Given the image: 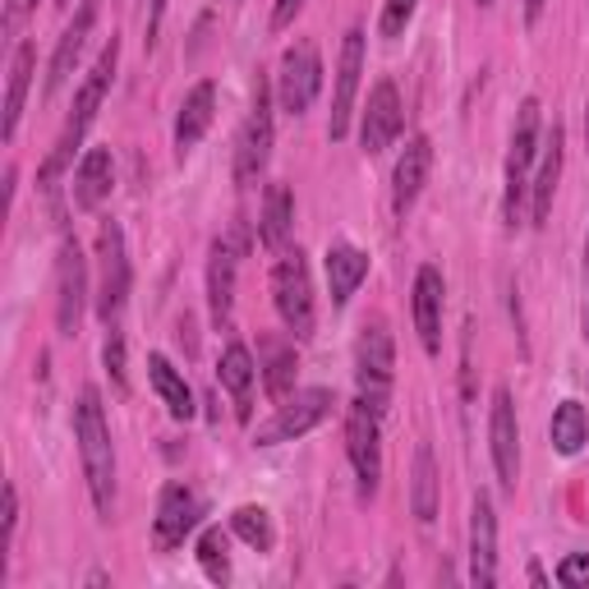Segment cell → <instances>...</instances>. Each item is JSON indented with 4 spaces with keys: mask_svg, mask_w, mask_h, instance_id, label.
<instances>
[{
    "mask_svg": "<svg viewBox=\"0 0 589 589\" xmlns=\"http://www.w3.org/2000/svg\"><path fill=\"white\" fill-rule=\"evenodd\" d=\"M272 304L281 322H286V332L295 341H309L314 337V281H309V263H304V254H286L281 263L272 268Z\"/></svg>",
    "mask_w": 589,
    "mask_h": 589,
    "instance_id": "obj_3",
    "label": "cell"
},
{
    "mask_svg": "<svg viewBox=\"0 0 589 589\" xmlns=\"http://www.w3.org/2000/svg\"><path fill=\"white\" fill-rule=\"evenodd\" d=\"M295 226V199L286 185H272L268 199H263V222H258V239H263L268 249H281L286 245V235Z\"/></svg>",
    "mask_w": 589,
    "mask_h": 589,
    "instance_id": "obj_28",
    "label": "cell"
},
{
    "mask_svg": "<svg viewBox=\"0 0 589 589\" xmlns=\"http://www.w3.org/2000/svg\"><path fill=\"white\" fill-rule=\"evenodd\" d=\"M368 276V254L355 245H332L327 249V286H332V304H351V295L360 291V281Z\"/></svg>",
    "mask_w": 589,
    "mask_h": 589,
    "instance_id": "obj_22",
    "label": "cell"
},
{
    "mask_svg": "<svg viewBox=\"0 0 589 589\" xmlns=\"http://www.w3.org/2000/svg\"><path fill=\"white\" fill-rule=\"evenodd\" d=\"M585 134H589V111H585Z\"/></svg>",
    "mask_w": 589,
    "mask_h": 589,
    "instance_id": "obj_44",
    "label": "cell"
},
{
    "mask_svg": "<svg viewBox=\"0 0 589 589\" xmlns=\"http://www.w3.org/2000/svg\"><path fill=\"white\" fill-rule=\"evenodd\" d=\"M148 378L157 387L162 405L170 410V420H193V391L185 382V374L166 355H148Z\"/></svg>",
    "mask_w": 589,
    "mask_h": 589,
    "instance_id": "obj_24",
    "label": "cell"
},
{
    "mask_svg": "<svg viewBox=\"0 0 589 589\" xmlns=\"http://www.w3.org/2000/svg\"><path fill=\"white\" fill-rule=\"evenodd\" d=\"M231 530L249 543V549H258V553H272V543H276V534H272V516L263 511V507H239L235 516H231Z\"/></svg>",
    "mask_w": 589,
    "mask_h": 589,
    "instance_id": "obj_31",
    "label": "cell"
},
{
    "mask_svg": "<svg viewBox=\"0 0 589 589\" xmlns=\"http://www.w3.org/2000/svg\"><path fill=\"white\" fill-rule=\"evenodd\" d=\"M268 397L272 401H286V391L295 387V351L291 345H281V341H268Z\"/></svg>",
    "mask_w": 589,
    "mask_h": 589,
    "instance_id": "obj_32",
    "label": "cell"
},
{
    "mask_svg": "<svg viewBox=\"0 0 589 589\" xmlns=\"http://www.w3.org/2000/svg\"><path fill=\"white\" fill-rule=\"evenodd\" d=\"M116 185V162H111V152L106 148H89L83 152V162L74 170V203L79 208H97L106 193H111Z\"/></svg>",
    "mask_w": 589,
    "mask_h": 589,
    "instance_id": "obj_21",
    "label": "cell"
},
{
    "mask_svg": "<svg viewBox=\"0 0 589 589\" xmlns=\"http://www.w3.org/2000/svg\"><path fill=\"white\" fill-rule=\"evenodd\" d=\"M360 74H364V28H351L341 42V64H337V97H332V125H327V139H345L351 129V111H355V93H360Z\"/></svg>",
    "mask_w": 589,
    "mask_h": 589,
    "instance_id": "obj_13",
    "label": "cell"
},
{
    "mask_svg": "<svg viewBox=\"0 0 589 589\" xmlns=\"http://www.w3.org/2000/svg\"><path fill=\"white\" fill-rule=\"evenodd\" d=\"M97 5H102V0H83L79 19L60 33L56 56H51V70H47V93H60V89H64V79H70L74 60H79V51H83V42H89V33H93V24H97Z\"/></svg>",
    "mask_w": 589,
    "mask_h": 589,
    "instance_id": "obj_20",
    "label": "cell"
},
{
    "mask_svg": "<svg viewBox=\"0 0 589 589\" xmlns=\"http://www.w3.org/2000/svg\"><path fill=\"white\" fill-rule=\"evenodd\" d=\"M212 116H216V83L203 79V83H193L189 89V97L180 106V120H176V152L180 157L203 143V134L212 129Z\"/></svg>",
    "mask_w": 589,
    "mask_h": 589,
    "instance_id": "obj_19",
    "label": "cell"
},
{
    "mask_svg": "<svg viewBox=\"0 0 589 589\" xmlns=\"http://www.w3.org/2000/svg\"><path fill=\"white\" fill-rule=\"evenodd\" d=\"M162 14H166V0H152V14H148V47H157V33H162Z\"/></svg>",
    "mask_w": 589,
    "mask_h": 589,
    "instance_id": "obj_39",
    "label": "cell"
},
{
    "mask_svg": "<svg viewBox=\"0 0 589 589\" xmlns=\"http://www.w3.org/2000/svg\"><path fill=\"white\" fill-rule=\"evenodd\" d=\"M410 507H414V520H420V526H433V516H438V461H433L428 443H420V451H414Z\"/></svg>",
    "mask_w": 589,
    "mask_h": 589,
    "instance_id": "obj_27",
    "label": "cell"
},
{
    "mask_svg": "<svg viewBox=\"0 0 589 589\" xmlns=\"http://www.w3.org/2000/svg\"><path fill=\"white\" fill-rule=\"evenodd\" d=\"M14 526H19V493L14 484H5V543L14 539Z\"/></svg>",
    "mask_w": 589,
    "mask_h": 589,
    "instance_id": "obj_38",
    "label": "cell"
},
{
    "mask_svg": "<svg viewBox=\"0 0 589 589\" xmlns=\"http://www.w3.org/2000/svg\"><path fill=\"white\" fill-rule=\"evenodd\" d=\"M74 438H79L83 479H89L93 507H97L102 520H111V502H116V447H111V428H106V410H102L97 387H83L79 391Z\"/></svg>",
    "mask_w": 589,
    "mask_h": 589,
    "instance_id": "obj_1",
    "label": "cell"
},
{
    "mask_svg": "<svg viewBox=\"0 0 589 589\" xmlns=\"http://www.w3.org/2000/svg\"><path fill=\"white\" fill-rule=\"evenodd\" d=\"M304 10V0H276V10H272V28H291V19Z\"/></svg>",
    "mask_w": 589,
    "mask_h": 589,
    "instance_id": "obj_37",
    "label": "cell"
},
{
    "mask_svg": "<svg viewBox=\"0 0 589 589\" xmlns=\"http://www.w3.org/2000/svg\"><path fill=\"white\" fill-rule=\"evenodd\" d=\"M488 447H493V470L502 479V488H516V479H520V428H516V405H511V391L507 387L493 391Z\"/></svg>",
    "mask_w": 589,
    "mask_h": 589,
    "instance_id": "obj_11",
    "label": "cell"
},
{
    "mask_svg": "<svg viewBox=\"0 0 589 589\" xmlns=\"http://www.w3.org/2000/svg\"><path fill=\"white\" fill-rule=\"evenodd\" d=\"M378 420H382V414L368 405L364 397L351 405V414H345V451H351V466H355V479H360L364 497H374L378 479H382V433H378Z\"/></svg>",
    "mask_w": 589,
    "mask_h": 589,
    "instance_id": "obj_4",
    "label": "cell"
},
{
    "mask_svg": "<svg viewBox=\"0 0 589 589\" xmlns=\"http://www.w3.org/2000/svg\"><path fill=\"white\" fill-rule=\"evenodd\" d=\"M322 89V60H318V47L314 42H295L281 56V74H276V102L286 116H304L314 106Z\"/></svg>",
    "mask_w": 589,
    "mask_h": 589,
    "instance_id": "obj_6",
    "label": "cell"
},
{
    "mask_svg": "<svg viewBox=\"0 0 589 589\" xmlns=\"http://www.w3.org/2000/svg\"><path fill=\"white\" fill-rule=\"evenodd\" d=\"M557 180H562V125H553L549 143H543L539 176H534V185H530V193H534V226L549 222V212H553V193H557Z\"/></svg>",
    "mask_w": 589,
    "mask_h": 589,
    "instance_id": "obj_26",
    "label": "cell"
},
{
    "mask_svg": "<svg viewBox=\"0 0 589 589\" xmlns=\"http://www.w3.org/2000/svg\"><path fill=\"white\" fill-rule=\"evenodd\" d=\"M470 580L479 589H488L497 580V511L488 493H479L470 511Z\"/></svg>",
    "mask_w": 589,
    "mask_h": 589,
    "instance_id": "obj_15",
    "label": "cell"
},
{
    "mask_svg": "<svg viewBox=\"0 0 589 589\" xmlns=\"http://www.w3.org/2000/svg\"><path fill=\"white\" fill-rule=\"evenodd\" d=\"M37 0H5V28H14L24 14H33Z\"/></svg>",
    "mask_w": 589,
    "mask_h": 589,
    "instance_id": "obj_40",
    "label": "cell"
},
{
    "mask_svg": "<svg viewBox=\"0 0 589 589\" xmlns=\"http://www.w3.org/2000/svg\"><path fill=\"white\" fill-rule=\"evenodd\" d=\"M56 5H70V0H56Z\"/></svg>",
    "mask_w": 589,
    "mask_h": 589,
    "instance_id": "obj_46",
    "label": "cell"
},
{
    "mask_svg": "<svg viewBox=\"0 0 589 589\" xmlns=\"http://www.w3.org/2000/svg\"><path fill=\"white\" fill-rule=\"evenodd\" d=\"M332 391L327 387H309V391H295V397L276 410V420L263 424L254 433L258 447H276V443H291V438H304V433H314L327 414H332Z\"/></svg>",
    "mask_w": 589,
    "mask_h": 589,
    "instance_id": "obj_9",
    "label": "cell"
},
{
    "mask_svg": "<svg viewBox=\"0 0 589 589\" xmlns=\"http://www.w3.org/2000/svg\"><path fill=\"white\" fill-rule=\"evenodd\" d=\"M56 327L60 337H74L79 332V318H83V295H89V268H83V249L74 235L60 239V258H56Z\"/></svg>",
    "mask_w": 589,
    "mask_h": 589,
    "instance_id": "obj_10",
    "label": "cell"
},
{
    "mask_svg": "<svg viewBox=\"0 0 589 589\" xmlns=\"http://www.w3.org/2000/svg\"><path fill=\"white\" fill-rule=\"evenodd\" d=\"M102 360H106V374H111V382L125 391L129 382H125V337H120V332L106 337V351H102Z\"/></svg>",
    "mask_w": 589,
    "mask_h": 589,
    "instance_id": "obj_36",
    "label": "cell"
},
{
    "mask_svg": "<svg viewBox=\"0 0 589 589\" xmlns=\"http://www.w3.org/2000/svg\"><path fill=\"white\" fill-rule=\"evenodd\" d=\"M116 60H120V42L111 37V42H106V47H102V56H97V64H93V74L83 79V89H79V97H74V116H70V125H64L60 143L51 148V157L42 162V170H37L42 189H56L60 170L74 162V148L83 143V134H89V125H93V120H97V111H102L106 93H111V79H116Z\"/></svg>",
    "mask_w": 589,
    "mask_h": 589,
    "instance_id": "obj_2",
    "label": "cell"
},
{
    "mask_svg": "<svg viewBox=\"0 0 589 589\" xmlns=\"http://www.w3.org/2000/svg\"><path fill=\"white\" fill-rule=\"evenodd\" d=\"M199 562H203V572H208V580H231V557H226V534L216 530V526H208L203 534H199Z\"/></svg>",
    "mask_w": 589,
    "mask_h": 589,
    "instance_id": "obj_33",
    "label": "cell"
},
{
    "mask_svg": "<svg viewBox=\"0 0 589 589\" xmlns=\"http://www.w3.org/2000/svg\"><path fill=\"white\" fill-rule=\"evenodd\" d=\"M557 585H566V589L589 585V553H572V557H562V566H557Z\"/></svg>",
    "mask_w": 589,
    "mask_h": 589,
    "instance_id": "obj_35",
    "label": "cell"
},
{
    "mask_svg": "<svg viewBox=\"0 0 589 589\" xmlns=\"http://www.w3.org/2000/svg\"><path fill=\"white\" fill-rule=\"evenodd\" d=\"M539 157V102L526 97L516 111V129H511V152H507V222L520 216L530 189V162Z\"/></svg>",
    "mask_w": 589,
    "mask_h": 589,
    "instance_id": "obj_8",
    "label": "cell"
},
{
    "mask_svg": "<svg viewBox=\"0 0 589 589\" xmlns=\"http://www.w3.org/2000/svg\"><path fill=\"white\" fill-rule=\"evenodd\" d=\"M428 166H433V143L424 134H414L397 157V170H391V212L397 216H405L414 208V199H420V189L428 180Z\"/></svg>",
    "mask_w": 589,
    "mask_h": 589,
    "instance_id": "obj_17",
    "label": "cell"
},
{
    "mask_svg": "<svg viewBox=\"0 0 589 589\" xmlns=\"http://www.w3.org/2000/svg\"><path fill=\"white\" fill-rule=\"evenodd\" d=\"M589 443V414L580 401H562L557 414H553V447L562 456H576L580 447Z\"/></svg>",
    "mask_w": 589,
    "mask_h": 589,
    "instance_id": "obj_30",
    "label": "cell"
},
{
    "mask_svg": "<svg viewBox=\"0 0 589 589\" xmlns=\"http://www.w3.org/2000/svg\"><path fill=\"white\" fill-rule=\"evenodd\" d=\"M401 93H397V83L391 79H378L374 83V93H368V106H364V125H360V143L364 152L374 157V152H387L391 139L401 134Z\"/></svg>",
    "mask_w": 589,
    "mask_h": 589,
    "instance_id": "obj_12",
    "label": "cell"
},
{
    "mask_svg": "<svg viewBox=\"0 0 589 589\" xmlns=\"http://www.w3.org/2000/svg\"><path fill=\"white\" fill-rule=\"evenodd\" d=\"M530 585H539V589L549 585V576H543V566H530Z\"/></svg>",
    "mask_w": 589,
    "mask_h": 589,
    "instance_id": "obj_43",
    "label": "cell"
},
{
    "mask_svg": "<svg viewBox=\"0 0 589 589\" xmlns=\"http://www.w3.org/2000/svg\"><path fill=\"white\" fill-rule=\"evenodd\" d=\"M208 299H212V318L226 322L231 318V304H235V245H231V239H216V245H212Z\"/></svg>",
    "mask_w": 589,
    "mask_h": 589,
    "instance_id": "obj_25",
    "label": "cell"
},
{
    "mask_svg": "<svg viewBox=\"0 0 589 589\" xmlns=\"http://www.w3.org/2000/svg\"><path fill=\"white\" fill-rule=\"evenodd\" d=\"M33 70H37V47H33V42H19V47H14V60H10L5 125H0V134H5V143L14 139V129H19V116H24V97H28V89H33Z\"/></svg>",
    "mask_w": 589,
    "mask_h": 589,
    "instance_id": "obj_23",
    "label": "cell"
},
{
    "mask_svg": "<svg viewBox=\"0 0 589 589\" xmlns=\"http://www.w3.org/2000/svg\"><path fill=\"white\" fill-rule=\"evenodd\" d=\"M360 387H364V401L382 414L387 387H391V337L382 322H368L360 337Z\"/></svg>",
    "mask_w": 589,
    "mask_h": 589,
    "instance_id": "obj_14",
    "label": "cell"
},
{
    "mask_svg": "<svg viewBox=\"0 0 589 589\" xmlns=\"http://www.w3.org/2000/svg\"><path fill=\"white\" fill-rule=\"evenodd\" d=\"M585 295H589V245H585ZM585 341H589V299H585Z\"/></svg>",
    "mask_w": 589,
    "mask_h": 589,
    "instance_id": "obj_41",
    "label": "cell"
},
{
    "mask_svg": "<svg viewBox=\"0 0 589 589\" xmlns=\"http://www.w3.org/2000/svg\"><path fill=\"white\" fill-rule=\"evenodd\" d=\"M414 10H420V0H387V10H382V37H401L405 24L414 19Z\"/></svg>",
    "mask_w": 589,
    "mask_h": 589,
    "instance_id": "obj_34",
    "label": "cell"
},
{
    "mask_svg": "<svg viewBox=\"0 0 589 589\" xmlns=\"http://www.w3.org/2000/svg\"><path fill=\"white\" fill-rule=\"evenodd\" d=\"M414 332L428 355L443 351V272L433 263H424L414 276Z\"/></svg>",
    "mask_w": 589,
    "mask_h": 589,
    "instance_id": "obj_18",
    "label": "cell"
},
{
    "mask_svg": "<svg viewBox=\"0 0 589 589\" xmlns=\"http://www.w3.org/2000/svg\"><path fill=\"white\" fill-rule=\"evenodd\" d=\"M129 295V258H125V235L116 222H102L97 231V318L116 322Z\"/></svg>",
    "mask_w": 589,
    "mask_h": 589,
    "instance_id": "obj_7",
    "label": "cell"
},
{
    "mask_svg": "<svg viewBox=\"0 0 589 589\" xmlns=\"http://www.w3.org/2000/svg\"><path fill=\"white\" fill-rule=\"evenodd\" d=\"M199 526V497H193L185 484H166L162 488V507H157V526H152V539H157V549L170 553L180 549L185 534Z\"/></svg>",
    "mask_w": 589,
    "mask_h": 589,
    "instance_id": "obj_16",
    "label": "cell"
},
{
    "mask_svg": "<svg viewBox=\"0 0 589 589\" xmlns=\"http://www.w3.org/2000/svg\"><path fill=\"white\" fill-rule=\"evenodd\" d=\"M543 5H549V0H526V19H530V24H539V14H543Z\"/></svg>",
    "mask_w": 589,
    "mask_h": 589,
    "instance_id": "obj_42",
    "label": "cell"
},
{
    "mask_svg": "<svg viewBox=\"0 0 589 589\" xmlns=\"http://www.w3.org/2000/svg\"><path fill=\"white\" fill-rule=\"evenodd\" d=\"M258 378V368H254V355H249V345H226L222 351V387L231 391V397L239 401V420H249V387Z\"/></svg>",
    "mask_w": 589,
    "mask_h": 589,
    "instance_id": "obj_29",
    "label": "cell"
},
{
    "mask_svg": "<svg viewBox=\"0 0 589 589\" xmlns=\"http://www.w3.org/2000/svg\"><path fill=\"white\" fill-rule=\"evenodd\" d=\"M272 157V83L258 79L254 89V111L239 129V143H235V180L249 185L263 176V166Z\"/></svg>",
    "mask_w": 589,
    "mask_h": 589,
    "instance_id": "obj_5",
    "label": "cell"
},
{
    "mask_svg": "<svg viewBox=\"0 0 589 589\" xmlns=\"http://www.w3.org/2000/svg\"><path fill=\"white\" fill-rule=\"evenodd\" d=\"M479 5H493V0H479Z\"/></svg>",
    "mask_w": 589,
    "mask_h": 589,
    "instance_id": "obj_45",
    "label": "cell"
}]
</instances>
